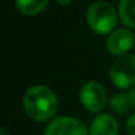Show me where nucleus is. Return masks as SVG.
<instances>
[{
    "label": "nucleus",
    "instance_id": "nucleus-1",
    "mask_svg": "<svg viewBox=\"0 0 135 135\" xmlns=\"http://www.w3.org/2000/svg\"><path fill=\"white\" fill-rule=\"evenodd\" d=\"M25 115L37 123H49L60 110V99L53 89L46 85H32L23 95Z\"/></svg>",
    "mask_w": 135,
    "mask_h": 135
},
{
    "label": "nucleus",
    "instance_id": "nucleus-2",
    "mask_svg": "<svg viewBox=\"0 0 135 135\" xmlns=\"http://www.w3.org/2000/svg\"><path fill=\"white\" fill-rule=\"evenodd\" d=\"M86 21L91 32L99 36H109L117 29L119 15L115 7L107 2H94L86 11Z\"/></svg>",
    "mask_w": 135,
    "mask_h": 135
},
{
    "label": "nucleus",
    "instance_id": "nucleus-3",
    "mask_svg": "<svg viewBox=\"0 0 135 135\" xmlns=\"http://www.w3.org/2000/svg\"><path fill=\"white\" fill-rule=\"evenodd\" d=\"M78 99L81 106L90 114H101L109 106L107 91L98 81H86L81 85L78 91Z\"/></svg>",
    "mask_w": 135,
    "mask_h": 135
},
{
    "label": "nucleus",
    "instance_id": "nucleus-4",
    "mask_svg": "<svg viewBox=\"0 0 135 135\" xmlns=\"http://www.w3.org/2000/svg\"><path fill=\"white\" fill-rule=\"evenodd\" d=\"M110 81L119 90H130L135 86V53L115 57L110 66Z\"/></svg>",
    "mask_w": 135,
    "mask_h": 135
},
{
    "label": "nucleus",
    "instance_id": "nucleus-5",
    "mask_svg": "<svg viewBox=\"0 0 135 135\" xmlns=\"http://www.w3.org/2000/svg\"><path fill=\"white\" fill-rule=\"evenodd\" d=\"M42 135H90L89 127L78 118L70 115H57L46 123Z\"/></svg>",
    "mask_w": 135,
    "mask_h": 135
},
{
    "label": "nucleus",
    "instance_id": "nucleus-6",
    "mask_svg": "<svg viewBox=\"0 0 135 135\" xmlns=\"http://www.w3.org/2000/svg\"><path fill=\"white\" fill-rule=\"evenodd\" d=\"M135 45V33L128 28H117L106 37V50L115 57L128 54Z\"/></svg>",
    "mask_w": 135,
    "mask_h": 135
},
{
    "label": "nucleus",
    "instance_id": "nucleus-7",
    "mask_svg": "<svg viewBox=\"0 0 135 135\" xmlns=\"http://www.w3.org/2000/svg\"><path fill=\"white\" fill-rule=\"evenodd\" d=\"M90 135H119V123L117 118L107 113H101L91 119L89 126Z\"/></svg>",
    "mask_w": 135,
    "mask_h": 135
},
{
    "label": "nucleus",
    "instance_id": "nucleus-8",
    "mask_svg": "<svg viewBox=\"0 0 135 135\" xmlns=\"http://www.w3.org/2000/svg\"><path fill=\"white\" fill-rule=\"evenodd\" d=\"M49 0H15V6L24 16H37L46 9Z\"/></svg>",
    "mask_w": 135,
    "mask_h": 135
},
{
    "label": "nucleus",
    "instance_id": "nucleus-9",
    "mask_svg": "<svg viewBox=\"0 0 135 135\" xmlns=\"http://www.w3.org/2000/svg\"><path fill=\"white\" fill-rule=\"evenodd\" d=\"M119 21L128 29H135V0H119Z\"/></svg>",
    "mask_w": 135,
    "mask_h": 135
},
{
    "label": "nucleus",
    "instance_id": "nucleus-10",
    "mask_svg": "<svg viewBox=\"0 0 135 135\" xmlns=\"http://www.w3.org/2000/svg\"><path fill=\"white\" fill-rule=\"evenodd\" d=\"M109 107L111 111L117 115H126L130 109L132 107L130 103V99L127 97V93H115L109 98Z\"/></svg>",
    "mask_w": 135,
    "mask_h": 135
},
{
    "label": "nucleus",
    "instance_id": "nucleus-11",
    "mask_svg": "<svg viewBox=\"0 0 135 135\" xmlns=\"http://www.w3.org/2000/svg\"><path fill=\"white\" fill-rule=\"evenodd\" d=\"M124 128H126V132L128 135H135V113L131 114L126 122H124Z\"/></svg>",
    "mask_w": 135,
    "mask_h": 135
},
{
    "label": "nucleus",
    "instance_id": "nucleus-12",
    "mask_svg": "<svg viewBox=\"0 0 135 135\" xmlns=\"http://www.w3.org/2000/svg\"><path fill=\"white\" fill-rule=\"evenodd\" d=\"M127 97L130 99V103L132 107H135V86L131 88L130 90H127Z\"/></svg>",
    "mask_w": 135,
    "mask_h": 135
},
{
    "label": "nucleus",
    "instance_id": "nucleus-13",
    "mask_svg": "<svg viewBox=\"0 0 135 135\" xmlns=\"http://www.w3.org/2000/svg\"><path fill=\"white\" fill-rule=\"evenodd\" d=\"M56 3L60 6V7H66L72 3V0H56Z\"/></svg>",
    "mask_w": 135,
    "mask_h": 135
},
{
    "label": "nucleus",
    "instance_id": "nucleus-14",
    "mask_svg": "<svg viewBox=\"0 0 135 135\" xmlns=\"http://www.w3.org/2000/svg\"><path fill=\"white\" fill-rule=\"evenodd\" d=\"M0 135H11V132L7 127H2L0 128Z\"/></svg>",
    "mask_w": 135,
    "mask_h": 135
}]
</instances>
